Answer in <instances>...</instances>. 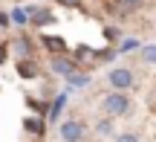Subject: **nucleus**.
Segmentation results:
<instances>
[{
	"label": "nucleus",
	"instance_id": "obj_11",
	"mask_svg": "<svg viewBox=\"0 0 156 142\" xmlns=\"http://www.w3.org/2000/svg\"><path fill=\"white\" fill-rule=\"evenodd\" d=\"M69 84H73V87H84V84H87V75H81V73H69Z\"/></svg>",
	"mask_w": 156,
	"mask_h": 142
},
{
	"label": "nucleus",
	"instance_id": "obj_12",
	"mask_svg": "<svg viewBox=\"0 0 156 142\" xmlns=\"http://www.w3.org/2000/svg\"><path fill=\"white\" fill-rule=\"evenodd\" d=\"M95 128H98V133H104V137H107V133H113V122L110 119H98V125H95Z\"/></svg>",
	"mask_w": 156,
	"mask_h": 142
},
{
	"label": "nucleus",
	"instance_id": "obj_7",
	"mask_svg": "<svg viewBox=\"0 0 156 142\" xmlns=\"http://www.w3.org/2000/svg\"><path fill=\"white\" fill-rule=\"evenodd\" d=\"M116 3H119V9H122V12H136L145 0H116Z\"/></svg>",
	"mask_w": 156,
	"mask_h": 142
},
{
	"label": "nucleus",
	"instance_id": "obj_16",
	"mask_svg": "<svg viewBox=\"0 0 156 142\" xmlns=\"http://www.w3.org/2000/svg\"><path fill=\"white\" fill-rule=\"evenodd\" d=\"M3 61H6V49L0 46V64H3Z\"/></svg>",
	"mask_w": 156,
	"mask_h": 142
},
{
	"label": "nucleus",
	"instance_id": "obj_15",
	"mask_svg": "<svg viewBox=\"0 0 156 142\" xmlns=\"http://www.w3.org/2000/svg\"><path fill=\"white\" fill-rule=\"evenodd\" d=\"M61 107H64V99H58V102L52 104V110H49V116H52V119H55V116L61 113Z\"/></svg>",
	"mask_w": 156,
	"mask_h": 142
},
{
	"label": "nucleus",
	"instance_id": "obj_8",
	"mask_svg": "<svg viewBox=\"0 0 156 142\" xmlns=\"http://www.w3.org/2000/svg\"><path fill=\"white\" fill-rule=\"evenodd\" d=\"M44 44L49 46V49H55V52H64L67 46H64V41L61 38H44Z\"/></svg>",
	"mask_w": 156,
	"mask_h": 142
},
{
	"label": "nucleus",
	"instance_id": "obj_10",
	"mask_svg": "<svg viewBox=\"0 0 156 142\" xmlns=\"http://www.w3.org/2000/svg\"><path fill=\"white\" fill-rule=\"evenodd\" d=\"M15 49H17V55H29V41L26 38H17L15 41Z\"/></svg>",
	"mask_w": 156,
	"mask_h": 142
},
{
	"label": "nucleus",
	"instance_id": "obj_14",
	"mask_svg": "<svg viewBox=\"0 0 156 142\" xmlns=\"http://www.w3.org/2000/svg\"><path fill=\"white\" fill-rule=\"evenodd\" d=\"M116 142H139V137H136V133H119Z\"/></svg>",
	"mask_w": 156,
	"mask_h": 142
},
{
	"label": "nucleus",
	"instance_id": "obj_1",
	"mask_svg": "<svg viewBox=\"0 0 156 142\" xmlns=\"http://www.w3.org/2000/svg\"><path fill=\"white\" fill-rule=\"evenodd\" d=\"M101 107H104V113L107 116H124L130 110V96L127 93H110V96L104 99V102H101Z\"/></svg>",
	"mask_w": 156,
	"mask_h": 142
},
{
	"label": "nucleus",
	"instance_id": "obj_6",
	"mask_svg": "<svg viewBox=\"0 0 156 142\" xmlns=\"http://www.w3.org/2000/svg\"><path fill=\"white\" fill-rule=\"evenodd\" d=\"M52 70L55 73H64V75H69V73H75V67L67 61V58H58V61H52Z\"/></svg>",
	"mask_w": 156,
	"mask_h": 142
},
{
	"label": "nucleus",
	"instance_id": "obj_3",
	"mask_svg": "<svg viewBox=\"0 0 156 142\" xmlns=\"http://www.w3.org/2000/svg\"><path fill=\"white\" fill-rule=\"evenodd\" d=\"M61 139L64 142H81L84 139V125L78 119H69L61 125Z\"/></svg>",
	"mask_w": 156,
	"mask_h": 142
},
{
	"label": "nucleus",
	"instance_id": "obj_13",
	"mask_svg": "<svg viewBox=\"0 0 156 142\" xmlns=\"http://www.w3.org/2000/svg\"><path fill=\"white\" fill-rule=\"evenodd\" d=\"M142 58L151 61V64H156V46H145V49H142Z\"/></svg>",
	"mask_w": 156,
	"mask_h": 142
},
{
	"label": "nucleus",
	"instance_id": "obj_5",
	"mask_svg": "<svg viewBox=\"0 0 156 142\" xmlns=\"http://www.w3.org/2000/svg\"><path fill=\"white\" fill-rule=\"evenodd\" d=\"M17 73H20L23 78H35V75H38V67H35L32 61H20L17 64Z\"/></svg>",
	"mask_w": 156,
	"mask_h": 142
},
{
	"label": "nucleus",
	"instance_id": "obj_2",
	"mask_svg": "<svg viewBox=\"0 0 156 142\" xmlns=\"http://www.w3.org/2000/svg\"><path fill=\"white\" fill-rule=\"evenodd\" d=\"M107 81H110L119 93H124L130 84H133V73H130V70H124V67H116L110 75H107Z\"/></svg>",
	"mask_w": 156,
	"mask_h": 142
},
{
	"label": "nucleus",
	"instance_id": "obj_4",
	"mask_svg": "<svg viewBox=\"0 0 156 142\" xmlns=\"http://www.w3.org/2000/svg\"><path fill=\"white\" fill-rule=\"evenodd\" d=\"M29 15H32V23H35V26H46V23H52V12H46V9L38 12V6H32Z\"/></svg>",
	"mask_w": 156,
	"mask_h": 142
},
{
	"label": "nucleus",
	"instance_id": "obj_9",
	"mask_svg": "<svg viewBox=\"0 0 156 142\" xmlns=\"http://www.w3.org/2000/svg\"><path fill=\"white\" fill-rule=\"evenodd\" d=\"M26 131H32V133H44V122H41V119H26Z\"/></svg>",
	"mask_w": 156,
	"mask_h": 142
}]
</instances>
